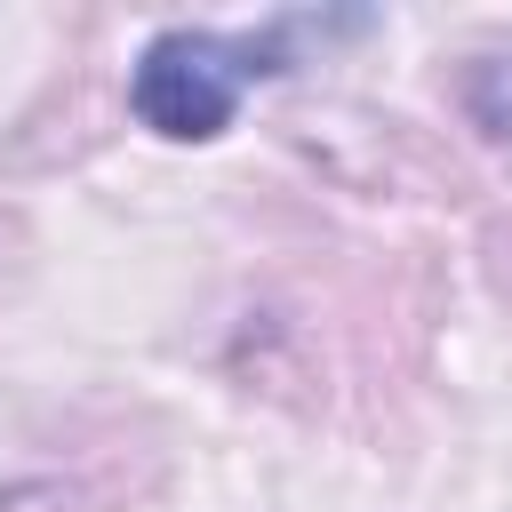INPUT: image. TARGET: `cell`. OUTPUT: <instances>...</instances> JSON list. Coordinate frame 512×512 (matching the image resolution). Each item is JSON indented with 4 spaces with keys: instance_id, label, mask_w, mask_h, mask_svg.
Segmentation results:
<instances>
[{
    "instance_id": "7a4b0ae2",
    "label": "cell",
    "mask_w": 512,
    "mask_h": 512,
    "mask_svg": "<svg viewBox=\"0 0 512 512\" xmlns=\"http://www.w3.org/2000/svg\"><path fill=\"white\" fill-rule=\"evenodd\" d=\"M464 104L488 136H512V56H480L464 72Z\"/></svg>"
},
{
    "instance_id": "6da1fadb",
    "label": "cell",
    "mask_w": 512,
    "mask_h": 512,
    "mask_svg": "<svg viewBox=\"0 0 512 512\" xmlns=\"http://www.w3.org/2000/svg\"><path fill=\"white\" fill-rule=\"evenodd\" d=\"M296 32H312V16H272L264 32L168 24L128 64V112L168 144H208V136L232 128V112H240V96L256 80L288 72V40Z\"/></svg>"
}]
</instances>
